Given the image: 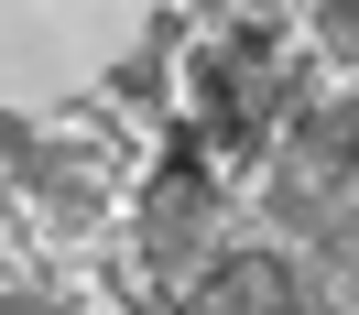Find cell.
Returning a JSON list of instances; mask_svg holds the SVG:
<instances>
[{
    "mask_svg": "<svg viewBox=\"0 0 359 315\" xmlns=\"http://www.w3.org/2000/svg\"><path fill=\"white\" fill-rule=\"evenodd\" d=\"M272 228L294 239L316 304L327 293H359V141H337L327 120H305L294 153L272 163Z\"/></svg>",
    "mask_w": 359,
    "mask_h": 315,
    "instance_id": "cell-1",
    "label": "cell"
},
{
    "mask_svg": "<svg viewBox=\"0 0 359 315\" xmlns=\"http://www.w3.org/2000/svg\"><path fill=\"white\" fill-rule=\"evenodd\" d=\"M207 228H218L207 163H196V153H175V163H163V185H153V206H142V261H153L163 283L196 293V272H207Z\"/></svg>",
    "mask_w": 359,
    "mask_h": 315,
    "instance_id": "cell-2",
    "label": "cell"
},
{
    "mask_svg": "<svg viewBox=\"0 0 359 315\" xmlns=\"http://www.w3.org/2000/svg\"><path fill=\"white\" fill-rule=\"evenodd\" d=\"M316 120H327L337 141H359V98H337V109H316Z\"/></svg>",
    "mask_w": 359,
    "mask_h": 315,
    "instance_id": "cell-6",
    "label": "cell"
},
{
    "mask_svg": "<svg viewBox=\"0 0 359 315\" xmlns=\"http://www.w3.org/2000/svg\"><path fill=\"white\" fill-rule=\"evenodd\" d=\"M327 44H337V55H359V0H327Z\"/></svg>",
    "mask_w": 359,
    "mask_h": 315,
    "instance_id": "cell-5",
    "label": "cell"
},
{
    "mask_svg": "<svg viewBox=\"0 0 359 315\" xmlns=\"http://www.w3.org/2000/svg\"><path fill=\"white\" fill-rule=\"evenodd\" d=\"M207 98H218V141H262L283 120V55H272V33H240V44L207 55Z\"/></svg>",
    "mask_w": 359,
    "mask_h": 315,
    "instance_id": "cell-3",
    "label": "cell"
},
{
    "mask_svg": "<svg viewBox=\"0 0 359 315\" xmlns=\"http://www.w3.org/2000/svg\"><path fill=\"white\" fill-rule=\"evenodd\" d=\"M196 304H316V283L283 272V261H229V272L196 283Z\"/></svg>",
    "mask_w": 359,
    "mask_h": 315,
    "instance_id": "cell-4",
    "label": "cell"
}]
</instances>
